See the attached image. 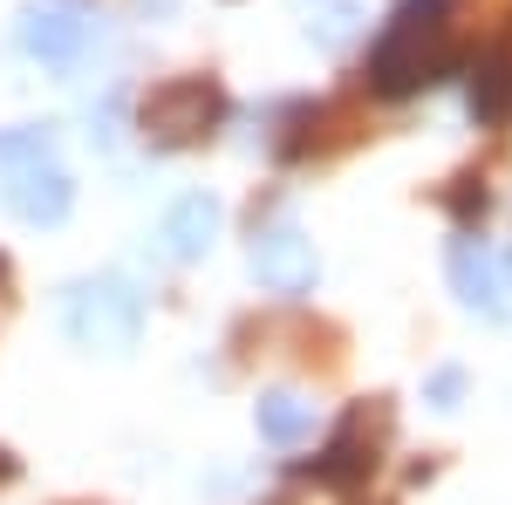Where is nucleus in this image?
<instances>
[{"label": "nucleus", "mask_w": 512, "mask_h": 505, "mask_svg": "<svg viewBox=\"0 0 512 505\" xmlns=\"http://www.w3.org/2000/svg\"><path fill=\"white\" fill-rule=\"evenodd\" d=\"M444 7L451 0H403L396 21L383 28L376 55H369V76L383 96H417L451 69V41H444Z\"/></svg>", "instance_id": "nucleus-1"}, {"label": "nucleus", "mask_w": 512, "mask_h": 505, "mask_svg": "<svg viewBox=\"0 0 512 505\" xmlns=\"http://www.w3.org/2000/svg\"><path fill=\"white\" fill-rule=\"evenodd\" d=\"M0 198L21 226H62L76 185H69V164L55 151L48 130H7L0 137Z\"/></svg>", "instance_id": "nucleus-2"}, {"label": "nucleus", "mask_w": 512, "mask_h": 505, "mask_svg": "<svg viewBox=\"0 0 512 505\" xmlns=\"http://www.w3.org/2000/svg\"><path fill=\"white\" fill-rule=\"evenodd\" d=\"M62 335H69L76 349H96V355L137 349V335H144V294H137L123 273L69 280V287H62Z\"/></svg>", "instance_id": "nucleus-3"}, {"label": "nucleus", "mask_w": 512, "mask_h": 505, "mask_svg": "<svg viewBox=\"0 0 512 505\" xmlns=\"http://www.w3.org/2000/svg\"><path fill=\"white\" fill-rule=\"evenodd\" d=\"M219 117H226V96H219L212 76H171V82H158V89L144 96V110H137L144 137H151L158 151H185L198 137H212Z\"/></svg>", "instance_id": "nucleus-4"}, {"label": "nucleus", "mask_w": 512, "mask_h": 505, "mask_svg": "<svg viewBox=\"0 0 512 505\" xmlns=\"http://www.w3.org/2000/svg\"><path fill=\"white\" fill-rule=\"evenodd\" d=\"M246 260L260 273V287H274V294H308V287H315V239L301 233L287 212L267 219V226H253Z\"/></svg>", "instance_id": "nucleus-5"}, {"label": "nucleus", "mask_w": 512, "mask_h": 505, "mask_svg": "<svg viewBox=\"0 0 512 505\" xmlns=\"http://www.w3.org/2000/svg\"><path fill=\"white\" fill-rule=\"evenodd\" d=\"M89 35H96V21H89L82 0H35L21 14V48L35 62H55V69H69L82 48H89Z\"/></svg>", "instance_id": "nucleus-6"}, {"label": "nucleus", "mask_w": 512, "mask_h": 505, "mask_svg": "<svg viewBox=\"0 0 512 505\" xmlns=\"http://www.w3.org/2000/svg\"><path fill=\"white\" fill-rule=\"evenodd\" d=\"M451 287H458V301L485 321H512V260H499L492 246H478V239H458L451 246Z\"/></svg>", "instance_id": "nucleus-7"}, {"label": "nucleus", "mask_w": 512, "mask_h": 505, "mask_svg": "<svg viewBox=\"0 0 512 505\" xmlns=\"http://www.w3.org/2000/svg\"><path fill=\"white\" fill-rule=\"evenodd\" d=\"M219 226H226V212H219V198H178L171 212L158 219V260H171V267H192V260H205L212 253V239H219Z\"/></svg>", "instance_id": "nucleus-8"}, {"label": "nucleus", "mask_w": 512, "mask_h": 505, "mask_svg": "<svg viewBox=\"0 0 512 505\" xmlns=\"http://www.w3.org/2000/svg\"><path fill=\"white\" fill-rule=\"evenodd\" d=\"M253 424H260L267 444L294 451V444H308V437H315L321 410H315V396H301V389H267V396L253 403Z\"/></svg>", "instance_id": "nucleus-9"}, {"label": "nucleus", "mask_w": 512, "mask_h": 505, "mask_svg": "<svg viewBox=\"0 0 512 505\" xmlns=\"http://www.w3.org/2000/svg\"><path fill=\"white\" fill-rule=\"evenodd\" d=\"M301 14H308V41L315 48H349L355 28H362L355 0H301Z\"/></svg>", "instance_id": "nucleus-10"}, {"label": "nucleus", "mask_w": 512, "mask_h": 505, "mask_svg": "<svg viewBox=\"0 0 512 505\" xmlns=\"http://www.w3.org/2000/svg\"><path fill=\"white\" fill-rule=\"evenodd\" d=\"M472 117L478 123L512 117V62H485V69H472Z\"/></svg>", "instance_id": "nucleus-11"}]
</instances>
